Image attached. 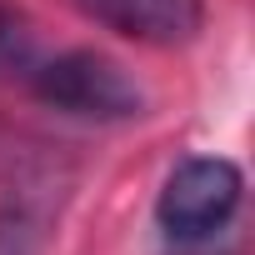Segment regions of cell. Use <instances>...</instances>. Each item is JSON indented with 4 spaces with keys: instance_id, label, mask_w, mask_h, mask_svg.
Masks as SVG:
<instances>
[{
    "instance_id": "1",
    "label": "cell",
    "mask_w": 255,
    "mask_h": 255,
    "mask_svg": "<svg viewBox=\"0 0 255 255\" xmlns=\"http://www.w3.org/2000/svg\"><path fill=\"white\" fill-rule=\"evenodd\" d=\"M40 105L70 115V120H95V125H125L145 115V90L120 60L105 50H60L50 60H35L30 80Z\"/></svg>"
},
{
    "instance_id": "2",
    "label": "cell",
    "mask_w": 255,
    "mask_h": 255,
    "mask_svg": "<svg viewBox=\"0 0 255 255\" xmlns=\"http://www.w3.org/2000/svg\"><path fill=\"white\" fill-rule=\"evenodd\" d=\"M240 195H245V175L235 160L225 155H185L160 195H155V220L170 240L180 245H195V240H210L215 230H225L240 210Z\"/></svg>"
},
{
    "instance_id": "3",
    "label": "cell",
    "mask_w": 255,
    "mask_h": 255,
    "mask_svg": "<svg viewBox=\"0 0 255 255\" xmlns=\"http://www.w3.org/2000/svg\"><path fill=\"white\" fill-rule=\"evenodd\" d=\"M75 10L135 45H190L205 30V0H75Z\"/></svg>"
},
{
    "instance_id": "4",
    "label": "cell",
    "mask_w": 255,
    "mask_h": 255,
    "mask_svg": "<svg viewBox=\"0 0 255 255\" xmlns=\"http://www.w3.org/2000/svg\"><path fill=\"white\" fill-rule=\"evenodd\" d=\"M35 60H40V55H35V30H30V20H25L15 5L0 0V75L30 80Z\"/></svg>"
},
{
    "instance_id": "5",
    "label": "cell",
    "mask_w": 255,
    "mask_h": 255,
    "mask_svg": "<svg viewBox=\"0 0 255 255\" xmlns=\"http://www.w3.org/2000/svg\"><path fill=\"white\" fill-rule=\"evenodd\" d=\"M0 255H40L35 220H30L20 205H5V210H0Z\"/></svg>"
}]
</instances>
